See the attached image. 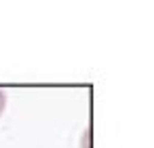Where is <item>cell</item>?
<instances>
[{
  "instance_id": "1",
  "label": "cell",
  "mask_w": 154,
  "mask_h": 148,
  "mask_svg": "<svg viewBox=\"0 0 154 148\" xmlns=\"http://www.w3.org/2000/svg\"><path fill=\"white\" fill-rule=\"evenodd\" d=\"M80 148H91V126H87L80 135Z\"/></svg>"
},
{
  "instance_id": "2",
  "label": "cell",
  "mask_w": 154,
  "mask_h": 148,
  "mask_svg": "<svg viewBox=\"0 0 154 148\" xmlns=\"http://www.w3.org/2000/svg\"><path fill=\"white\" fill-rule=\"evenodd\" d=\"M5 109H7V94H5L2 89H0V118H2Z\"/></svg>"
}]
</instances>
